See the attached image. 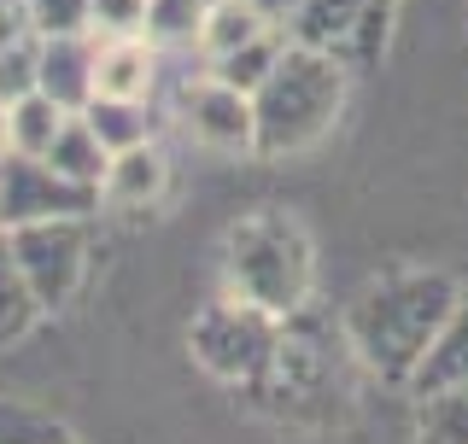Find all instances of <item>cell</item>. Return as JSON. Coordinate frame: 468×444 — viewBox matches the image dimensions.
Returning a JSON list of instances; mask_svg holds the SVG:
<instances>
[{
  "label": "cell",
  "instance_id": "6da1fadb",
  "mask_svg": "<svg viewBox=\"0 0 468 444\" xmlns=\"http://www.w3.org/2000/svg\"><path fill=\"white\" fill-rule=\"evenodd\" d=\"M463 287L439 270H392L369 280L357 299L346 304L340 333L346 351L387 386H410V375L421 368L428 345L439 339L445 316L457 310Z\"/></svg>",
  "mask_w": 468,
  "mask_h": 444
},
{
  "label": "cell",
  "instance_id": "7a4b0ae2",
  "mask_svg": "<svg viewBox=\"0 0 468 444\" xmlns=\"http://www.w3.org/2000/svg\"><path fill=\"white\" fill-rule=\"evenodd\" d=\"M223 292L229 299L258 304L263 316L292 322L311 310V287H316V246L292 211H246L229 222L223 234Z\"/></svg>",
  "mask_w": 468,
  "mask_h": 444
},
{
  "label": "cell",
  "instance_id": "3957f363",
  "mask_svg": "<svg viewBox=\"0 0 468 444\" xmlns=\"http://www.w3.org/2000/svg\"><path fill=\"white\" fill-rule=\"evenodd\" d=\"M351 94V65L340 53H322V48H292L282 53L275 77L252 94L258 111V158L282 164V158H304L311 146H322L334 135Z\"/></svg>",
  "mask_w": 468,
  "mask_h": 444
},
{
  "label": "cell",
  "instance_id": "277c9868",
  "mask_svg": "<svg viewBox=\"0 0 468 444\" xmlns=\"http://www.w3.org/2000/svg\"><path fill=\"white\" fill-rule=\"evenodd\" d=\"M187 351H194V363L211 380L252 392L258 380L270 375L275 351H282V322L263 316L258 304L229 299V292H223V299H211L194 316V328H187Z\"/></svg>",
  "mask_w": 468,
  "mask_h": 444
},
{
  "label": "cell",
  "instance_id": "5b68a950",
  "mask_svg": "<svg viewBox=\"0 0 468 444\" xmlns=\"http://www.w3.org/2000/svg\"><path fill=\"white\" fill-rule=\"evenodd\" d=\"M6 234H12V251L24 263V280L36 292V304L48 316L65 310L82 292V275H88V217L24 222V228H6Z\"/></svg>",
  "mask_w": 468,
  "mask_h": 444
},
{
  "label": "cell",
  "instance_id": "8992f818",
  "mask_svg": "<svg viewBox=\"0 0 468 444\" xmlns=\"http://www.w3.org/2000/svg\"><path fill=\"white\" fill-rule=\"evenodd\" d=\"M176 117H182V135L194 141V146H205V153H217V158H258V111H252V94L217 82L211 70H205L199 82L182 88Z\"/></svg>",
  "mask_w": 468,
  "mask_h": 444
},
{
  "label": "cell",
  "instance_id": "52a82bcc",
  "mask_svg": "<svg viewBox=\"0 0 468 444\" xmlns=\"http://www.w3.org/2000/svg\"><path fill=\"white\" fill-rule=\"evenodd\" d=\"M100 194L94 187L65 182L48 158H0V228L24 222H53V217H94Z\"/></svg>",
  "mask_w": 468,
  "mask_h": 444
},
{
  "label": "cell",
  "instance_id": "ba28073f",
  "mask_svg": "<svg viewBox=\"0 0 468 444\" xmlns=\"http://www.w3.org/2000/svg\"><path fill=\"white\" fill-rule=\"evenodd\" d=\"M94 58L100 41L88 36H36V88L65 111H82L94 100Z\"/></svg>",
  "mask_w": 468,
  "mask_h": 444
},
{
  "label": "cell",
  "instance_id": "9c48e42d",
  "mask_svg": "<svg viewBox=\"0 0 468 444\" xmlns=\"http://www.w3.org/2000/svg\"><path fill=\"white\" fill-rule=\"evenodd\" d=\"M165 194H170V158L158 153V141L117 153L106 182H100V205H112V211H146Z\"/></svg>",
  "mask_w": 468,
  "mask_h": 444
},
{
  "label": "cell",
  "instance_id": "30bf717a",
  "mask_svg": "<svg viewBox=\"0 0 468 444\" xmlns=\"http://www.w3.org/2000/svg\"><path fill=\"white\" fill-rule=\"evenodd\" d=\"M158 65H165V53H158L146 36L100 41V58H94V94H106V100H153Z\"/></svg>",
  "mask_w": 468,
  "mask_h": 444
},
{
  "label": "cell",
  "instance_id": "8fae6325",
  "mask_svg": "<svg viewBox=\"0 0 468 444\" xmlns=\"http://www.w3.org/2000/svg\"><path fill=\"white\" fill-rule=\"evenodd\" d=\"M451 386H468V292L457 299V310L445 316L439 339L428 345L421 368L410 375V397H428V392H451Z\"/></svg>",
  "mask_w": 468,
  "mask_h": 444
},
{
  "label": "cell",
  "instance_id": "7c38bea8",
  "mask_svg": "<svg viewBox=\"0 0 468 444\" xmlns=\"http://www.w3.org/2000/svg\"><path fill=\"white\" fill-rule=\"evenodd\" d=\"M263 29H275V18L258 6V0H211V6H205V29H199L205 65L234 53V48H246V41H258Z\"/></svg>",
  "mask_w": 468,
  "mask_h": 444
},
{
  "label": "cell",
  "instance_id": "4fadbf2b",
  "mask_svg": "<svg viewBox=\"0 0 468 444\" xmlns=\"http://www.w3.org/2000/svg\"><path fill=\"white\" fill-rule=\"evenodd\" d=\"M82 117H88V129L106 141L112 158L129 153V146H146V141H153V129H158L153 100H106V94H94L82 106Z\"/></svg>",
  "mask_w": 468,
  "mask_h": 444
},
{
  "label": "cell",
  "instance_id": "5bb4252c",
  "mask_svg": "<svg viewBox=\"0 0 468 444\" xmlns=\"http://www.w3.org/2000/svg\"><path fill=\"white\" fill-rule=\"evenodd\" d=\"M48 164L65 175V182L94 187V194H100V182H106V170H112V153H106V141L88 129V117L77 111L65 129H58V141L48 146Z\"/></svg>",
  "mask_w": 468,
  "mask_h": 444
},
{
  "label": "cell",
  "instance_id": "9a60e30c",
  "mask_svg": "<svg viewBox=\"0 0 468 444\" xmlns=\"http://www.w3.org/2000/svg\"><path fill=\"white\" fill-rule=\"evenodd\" d=\"M287 48H292V36H287L282 24H275V29H263L258 41H246V48H234V53H223V58H211L205 70H211L217 82L240 88V94H258V88L275 77V65H282V53H287Z\"/></svg>",
  "mask_w": 468,
  "mask_h": 444
},
{
  "label": "cell",
  "instance_id": "2e32d148",
  "mask_svg": "<svg viewBox=\"0 0 468 444\" xmlns=\"http://www.w3.org/2000/svg\"><path fill=\"white\" fill-rule=\"evenodd\" d=\"M41 316H48V310L36 304V292H29V280H24V263H18V251H12V234L0 228V351L29 339V328H36Z\"/></svg>",
  "mask_w": 468,
  "mask_h": 444
},
{
  "label": "cell",
  "instance_id": "e0dca14e",
  "mask_svg": "<svg viewBox=\"0 0 468 444\" xmlns=\"http://www.w3.org/2000/svg\"><path fill=\"white\" fill-rule=\"evenodd\" d=\"M77 111H65L58 100H48L36 88V94H24L18 106H12V153L18 158H48V146L58 141V129L70 123Z\"/></svg>",
  "mask_w": 468,
  "mask_h": 444
},
{
  "label": "cell",
  "instance_id": "ac0fdd59",
  "mask_svg": "<svg viewBox=\"0 0 468 444\" xmlns=\"http://www.w3.org/2000/svg\"><path fill=\"white\" fill-rule=\"evenodd\" d=\"M416 444H468V386L416 397Z\"/></svg>",
  "mask_w": 468,
  "mask_h": 444
},
{
  "label": "cell",
  "instance_id": "d6986e66",
  "mask_svg": "<svg viewBox=\"0 0 468 444\" xmlns=\"http://www.w3.org/2000/svg\"><path fill=\"white\" fill-rule=\"evenodd\" d=\"M199 29H205V0H146V41L158 53L199 48Z\"/></svg>",
  "mask_w": 468,
  "mask_h": 444
},
{
  "label": "cell",
  "instance_id": "ffe728a7",
  "mask_svg": "<svg viewBox=\"0 0 468 444\" xmlns=\"http://www.w3.org/2000/svg\"><path fill=\"white\" fill-rule=\"evenodd\" d=\"M0 444H70V427L53 421L48 409L0 397Z\"/></svg>",
  "mask_w": 468,
  "mask_h": 444
},
{
  "label": "cell",
  "instance_id": "44dd1931",
  "mask_svg": "<svg viewBox=\"0 0 468 444\" xmlns=\"http://www.w3.org/2000/svg\"><path fill=\"white\" fill-rule=\"evenodd\" d=\"M88 36H94V41L146 36V0H94V12H88Z\"/></svg>",
  "mask_w": 468,
  "mask_h": 444
},
{
  "label": "cell",
  "instance_id": "7402d4cb",
  "mask_svg": "<svg viewBox=\"0 0 468 444\" xmlns=\"http://www.w3.org/2000/svg\"><path fill=\"white\" fill-rule=\"evenodd\" d=\"M29 6V24H36V36H82L88 29V12H94V0H24Z\"/></svg>",
  "mask_w": 468,
  "mask_h": 444
},
{
  "label": "cell",
  "instance_id": "603a6c76",
  "mask_svg": "<svg viewBox=\"0 0 468 444\" xmlns=\"http://www.w3.org/2000/svg\"><path fill=\"white\" fill-rule=\"evenodd\" d=\"M24 94H36V36L0 53V100H6V106H18Z\"/></svg>",
  "mask_w": 468,
  "mask_h": 444
},
{
  "label": "cell",
  "instance_id": "cb8c5ba5",
  "mask_svg": "<svg viewBox=\"0 0 468 444\" xmlns=\"http://www.w3.org/2000/svg\"><path fill=\"white\" fill-rule=\"evenodd\" d=\"M36 36V24H29V6L24 0H0V53L18 48V41Z\"/></svg>",
  "mask_w": 468,
  "mask_h": 444
},
{
  "label": "cell",
  "instance_id": "d4e9b609",
  "mask_svg": "<svg viewBox=\"0 0 468 444\" xmlns=\"http://www.w3.org/2000/svg\"><path fill=\"white\" fill-rule=\"evenodd\" d=\"M0 158H12V106L0 100Z\"/></svg>",
  "mask_w": 468,
  "mask_h": 444
},
{
  "label": "cell",
  "instance_id": "484cf974",
  "mask_svg": "<svg viewBox=\"0 0 468 444\" xmlns=\"http://www.w3.org/2000/svg\"><path fill=\"white\" fill-rule=\"evenodd\" d=\"M258 6H263V12H270V18H275V24H282V18H287V12H292V6H299V0H258Z\"/></svg>",
  "mask_w": 468,
  "mask_h": 444
},
{
  "label": "cell",
  "instance_id": "4316f807",
  "mask_svg": "<svg viewBox=\"0 0 468 444\" xmlns=\"http://www.w3.org/2000/svg\"><path fill=\"white\" fill-rule=\"evenodd\" d=\"M205 6H211V0H205Z\"/></svg>",
  "mask_w": 468,
  "mask_h": 444
}]
</instances>
